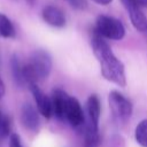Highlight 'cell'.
Segmentation results:
<instances>
[{"label":"cell","instance_id":"cell-1","mask_svg":"<svg viewBox=\"0 0 147 147\" xmlns=\"http://www.w3.org/2000/svg\"><path fill=\"white\" fill-rule=\"evenodd\" d=\"M92 48L95 57L100 62L102 76L109 82H113L119 86H125L126 78L123 63L114 55L110 46L96 31L92 37Z\"/></svg>","mask_w":147,"mask_h":147},{"label":"cell","instance_id":"cell-2","mask_svg":"<svg viewBox=\"0 0 147 147\" xmlns=\"http://www.w3.org/2000/svg\"><path fill=\"white\" fill-rule=\"evenodd\" d=\"M52 69V59L46 51L37 49L34 51L29 61L23 64L24 79L28 85L37 84L38 80L45 79Z\"/></svg>","mask_w":147,"mask_h":147},{"label":"cell","instance_id":"cell-3","mask_svg":"<svg viewBox=\"0 0 147 147\" xmlns=\"http://www.w3.org/2000/svg\"><path fill=\"white\" fill-rule=\"evenodd\" d=\"M95 31L99 34H101L103 38H108L113 40H119L125 34L123 24L118 20L106 15H101L98 17Z\"/></svg>","mask_w":147,"mask_h":147},{"label":"cell","instance_id":"cell-4","mask_svg":"<svg viewBox=\"0 0 147 147\" xmlns=\"http://www.w3.org/2000/svg\"><path fill=\"white\" fill-rule=\"evenodd\" d=\"M109 106L114 117L118 121H125L132 114L131 102L116 91H113L109 94Z\"/></svg>","mask_w":147,"mask_h":147},{"label":"cell","instance_id":"cell-5","mask_svg":"<svg viewBox=\"0 0 147 147\" xmlns=\"http://www.w3.org/2000/svg\"><path fill=\"white\" fill-rule=\"evenodd\" d=\"M65 119L74 127H77V129L85 124V115H84L83 108L76 98H72V96L69 98L68 108L65 113Z\"/></svg>","mask_w":147,"mask_h":147},{"label":"cell","instance_id":"cell-6","mask_svg":"<svg viewBox=\"0 0 147 147\" xmlns=\"http://www.w3.org/2000/svg\"><path fill=\"white\" fill-rule=\"evenodd\" d=\"M32 94H33V98L36 100V103H37V108H38V111L46 118H51L52 115H53V109H52V100L51 98H48L39 87L37 84H31L29 85Z\"/></svg>","mask_w":147,"mask_h":147},{"label":"cell","instance_id":"cell-7","mask_svg":"<svg viewBox=\"0 0 147 147\" xmlns=\"http://www.w3.org/2000/svg\"><path fill=\"white\" fill-rule=\"evenodd\" d=\"M69 95L61 88H55L52 94V109L53 115H55L59 119H65V113L69 102Z\"/></svg>","mask_w":147,"mask_h":147},{"label":"cell","instance_id":"cell-8","mask_svg":"<svg viewBox=\"0 0 147 147\" xmlns=\"http://www.w3.org/2000/svg\"><path fill=\"white\" fill-rule=\"evenodd\" d=\"M122 1L130 15L131 22L134 25V28L139 31H146L147 30V20L140 9V6H138L133 0H122Z\"/></svg>","mask_w":147,"mask_h":147},{"label":"cell","instance_id":"cell-9","mask_svg":"<svg viewBox=\"0 0 147 147\" xmlns=\"http://www.w3.org/2000/svg\"><path fill=\"white\" fill-rule=\"evenodd\" d=\"M21 121L25 129L30 131H37L39 127L38 111L31 103H24L21 109Z\"/></svg>","mask_w":147,"mask_h":147},{"label":"cell","instance_id":"cell-10","mask_svg":"<svg viewBox=\"0 0 147 147\" xmlns=\"http://www.w3.org/2000/svg\"><path fill=\"white\" fill-rule=\"evenodd\" d=\"M86 110H87V116L88 121L85 126L92 127L94 130H99V117H100V101L99 98L93 94L88 98L87 103H86Z\"/></svg>","mask_w":147,"mask_h":147},{"label":"cell","instance_id":"cell-11","mask_svg":"<svg viewBox=\"0 0 147 147\" xmlns=\"http://www.w3.org/2000/svg\"><path fill=\"white\" fill-rule=\"evenodd\" d=\"M41 15H42L44 21H45L47 24L52 25V26L62 28V26H64V24H65V17H64L63 11H62L60 8L55 7V6L49 5V6L44 7Z\"/></svg>","mask_w":147,"mask_h":147},{"label":"cell","instance_id":"cell-12","mask_svg":"<svg viewBox=\"0 0 147 147\" xmlns=\"http://www.w3.org/2000/svg\"><path fill=\"white\" fill-rule=\"evenodd\" d=\"M10 67H11V72H13V77L16 82L17 85L23 86L25 85V79H24V74H23V64L21 63L20 59L17 57V55H13L10 59Z\"/></svg>","mask_w":147,"mask_h":147},{"label":"cell","instance_id":"cell-13","mask_svg":"<svg viewBox=\"0 0 147 147\" xmlns=\"http://www.w3.org/2000/svg\"><path fill=\"white\" fill-rule=\"evenodd\" d=\"M0 36L3 38H13L15 36V29L11 21L0 13Z\"/></svg>","mask_w":147,"mask_h":147},{"label":"cell","instance_id":"cell-14","mask_svg":"<svg viewBox=\"0 0 147 147\" xmlns=\"http://www.w3.org/2000/svg\"><path fill=\"white\" fill-rule=\"evenodd\" d=\"M99 144H100L99 130H94V129H92V127L85 126L84 146H85V147H98Z\"/></svg>","mask_w":147,"mask_h":147},{"label":"cell","instance_id":"cell-15","mask_svg":"<svg viewBox=\"0 0 147 147\" xmlns=\"http://www.w3.org/2000/svg\"><path fill=\"white\" fill-rule=\"evenodd\" d=\"M136 139L142 147H147V119L141 121L136 127Z\"/></svg>","mask_w":147,"mask_h":147},{"label":"cell","instance_id":"cell-16","mask_svg":"<svg viewBox=\"0 0 147 147\" xmlns=\"http://www.w3.org/2000/svg\"><path fill=\"white\" fill-rule=\"evenodd\" d=\"M10 132V119L0 110V138H5Z\"/></svg>","mask_w":147,"mask_h":147},{"label":"cell","instance_id":"cell-17","mask_svg":"<svg viewBox=\"0 0 147 147\" xmlns=\"http://www.w3.org/2000/svg\"><path fill=\"white\" fill-rule=\"evenodd\" d=\"M9 147H23L18 134L14 133V134L10 136V139H9Z\"/></svg>","mask_w":147,"mask_h":147},{"label":"cell","instance_id":"cell-18","mask_svg":"<svg viewBox=\"0 0 147 147\" xmlns=\"http://www.w3.org/2000/svg\"><path fill=\"white\" fill-rule=\"evenodd\" d=\"M69 2L71 3L72 7L78 8V9H83L86 7V1L85 0H69Z\"/></svg>","mask_w":147,"mask_h":147},{"label":"cell","instance_id":"cell-19","mask_svg":"<svg viewBox=\"0 0 147 147\" xmlns=\"http://www.w3.org/2000/svg\"><path fill=\"white\" fill-rule=\"evenodd\" d=\"M140 7H147V0H133Z\"/></svg>","mask_w":147,"mask_h":147},{"label":"cell","instance_id":"cell-20","mask_svg":"<svg viewBox=\"0 0 147 147\" xmlns=\"http://www.w3.org/2000/svg\"><path fill=\"white\" fill-rule=\"evenodd\" d=\"M3 94H5V84H3L2 79L0 78V99L3 96Z\"/></svg>","mask_w":147,"mask_h":147},{"label":"cell","instance_id":"cell-21","mask_svg":"<svg viewBox=\"0 0 147 147\" xmlns=\"http://www.w3.org/2000/svg\"><path fill=\"white\" fill-rule=\"evenodd\" d=\"M95 1L96 3H100V5H108L109 2H111V0H93Z\"/></svg>","mask_w":147,"mask_h":147},{"label":"cell","instance_id":"cell-22","mask_svg":"<svg viewBox=\"0 0 147 147\" xmlns=\"http://www.w3.org/2000/svg\"><path fill=\"white\" fill-rule=\"evenodd\" d=\"M33 1L34 0H28V2H30V3H33Z\"/></svg>","mask_w":147,"mask_h":147},{"label":"cell","instance_id":"cell-23","mask_svg":"<svg viewBox=\"0 0 147 147\" xmlns=\"http://www.w3.org/2000/svg\"><path fill=\"white\" fill-rule=\"evenodd\" d=\"M0 65H1V52H0Z\"/></svg>","mask_w":147,"mask_h":147}]
</instances>
